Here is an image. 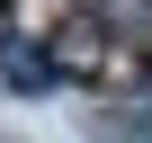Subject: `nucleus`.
<instances>
[{
  "label": "nucleus",
  "instance_id": "4",
  "mask_svg": "<svg viewBox=\"0 0 152 143\" xmlns=\"http://www.w3.org/2000/svg\"><path fill=\"white\" fill-rule=\"evenodd\" d=\"M90 9H99V18H107L134 54H143V63H152V0H90Z\"/></svg>",
  "mask_w": 152,
  "mask_h": 143
},
{
  "label": "nucleus",
  "instance_id": "1",
  "mask_svg": "<svg viewBox=\"0 0 152 143\" xmlns=\"http://www.w3.org/2000/svg\"><path fill=\"white\" fill-rule=\"evenodd\" d=\"M54 63H63V81H81V90H107V81H143V54L99 18V9H72V18H54Z\"/></svg>",
  "mask_w": 152,
  "mask_h": 143
},
{
  "label": "nucleus",
  "instance_id": "3",
  "mask_svg": "<svg viewBox=\"0 0 152 143\" xmlns=\"http://www.w3.org/2000/svg\"><path fill=\"white\" fill-rule=\"evenodd\" d=\"M90 134H99V143H152V98H107V107H90Z\"/></svg>",
  "mask_w": 152,
  "mask_h": 143
},
{
  "label": "nucleus",
  "instance_id": "2",
  "mask_svg": "<svg viewBox=\"0 0 152 143\" xmlns=\"http://www.w3.org/2000/svg\"><path fill=\"white\" fill-rule=\"evenodd\" d=\"M0 90H9V98H54V90H63V63H54V45H18L9 63H0Z\"/></svg>",
  "mask_w": 152,
  "mask_h": 143
}]
</instances>
